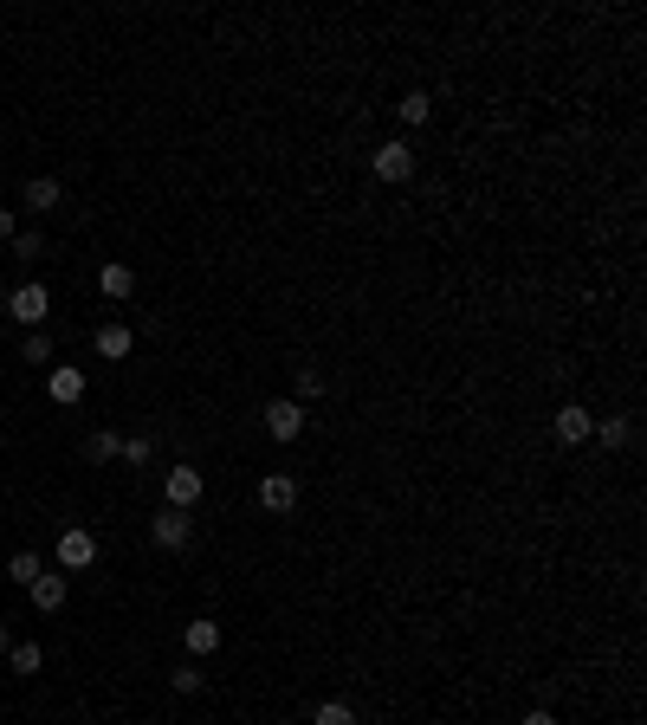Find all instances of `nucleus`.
Listing matches in <instances>:
<instances>
[{
  "mask_svg": "<svg viewBox=\"0 0 647 725\" xmlns=\"http://www.w3.org/2000/svg\"><path fill=\"white\" fill-rule=\"evenodd\" d=\"M272 725H298V719H272Z\"/></svg>",
  "mask_w": 647,
  "mask_h": 725,
  "instance_id": "28",
  "label": "nucleus"
},
{
  "mask_svg": "<svg viewBox=\"0 0 647 725\" xmlns=\"http://www.w3.org/2000/svg\"><path fill=\"white\" fill-rule=\"evenodd\" d=\"M26 596H33V609H39V615H52V609H65L72 583H65V570H39V577L26 583Z\"/></svg>",
  "mask_w": 647,
  "mask_h": 725,
  "instance_id": "7",
  "label": "nucleus"
},
{
  "mask_svg": "<svg viewBox=\"0 0 647 725\" xmlns=\"http://www.w3.org/2000/svg\"><path fill=\"white\" fill-rule=\"evenodd\" d=\"M149 538H156L162 551H188V538H195V518L175 512V505H162V512L149 518Z\"/></svg>",
  "mask_w": 647,
  "mask_h": 725,
  "instance_id": "3",
  "label": "nucleus"
},
{
  "mask_svg": "<svg viewBox=\"0 0 647 725\" xmlns=\"http://www.w3.org/2000/svg\"><path fill=\"white\" fill-rule=\"evenodd\" d=\"M518 725H557V713H550V706H531V713L518 719Z\"/></svg>",
  "mask_w": 647,
  "mask_h": 725,
  "instance_id": "25",
  "label": "nucleus"
},
{
  "mask_svg": "<svg viewBox=\"0 0 647 725\" xmlns=\"http://www.w3.org/2000/svg\"><path fill=\"white\" fill-rule=\"evenodd\" d=\"M39 661H46V654H39V641H13V648H7V667H13V674H39Z\"/></svg>",
  "mask_w": 647,
  "mask_h": 725,
  "instance_id": "17",
  "label": "nucleus"
},
{
  "mask_svg": "<svg viewBox=\"0 0 647 725\" xmlns=\"http://www.w3.org/2000/svg\"><path fill=\"white\" fill-rule=\"evenodd\" d=\"M39 570H46V564H39V551H20V557H13V564H7V577H13V583H20V590H26V583H33Z\"/></svg>",
  "mask_w": 647,
  "mask_h": 725,
  "instance_id": "21",
  "label": "nucleus"
},
{
  "mask_svg": "<svg viewBox=\"0 0 647 725\" xmlns=\"http://www.w3.org/2000/svg\"><path fill=\"white\" fill-rule=\"evenodd\" d=\"M98 564V538L85 525H65L59 531V570H91Z\"/></svg>",
  "mask_w": 647,
  "mask_h": 725,
  "instance_id": "5",
  "label": "nucleus"
},
{
  "mask_svg": "<svg viewBox=\"0 0 647 725\" xmlns=\"http://www.w3.org/2000/svg\"><path fill=\"white\" fill-rule=\"evenodd\" d=\"M311 725H363V719H356V713H350L343 700H324L318 713H311Z\"/></svg>",
  "mask_w": 647,
  "mask_h": 725,
  "instance_id": "20",
  "label": "nucleus"
},
{
  "mask_svg": "<svg viewBox=\"0 0 647 725\" xmlns=\"http://www.w3.org/2000/svg\"><path fill=\"white\" fill-rule=\"evenodd\" d=\"M395 117H402V123H408V130H421V123H428V117H434V98H428V91H408V98H402V104H395Z\"/></svg>",
  "mask_w": 647,
  "mask_h": 725,
  "instance_id": "16",
  "label": "nucleus"
},
{
  "mask_svg": "<svg viewBox=\"0 0 647 725\" xmlns=\"http://www.w3.org/2000/svg\"><path fill=\"white\" fill-rule=\"evenodd\" d=\"M169 687H175V693H201V687H208V674H201L195 661H182V667L169 674Z\"/></svg>",
  "mask_w": 647,
  "mask_h": 725,
  "instance_id": "19",
  "label": "nucleus"
},
{
  "mask_svg": "<svg viewBox=\"0 0 647 725\" xmlns=\"http://www.w3.org/2000/svg\"><path fill=\"white\" fill-rule=\"evenodd\" d=\"M259 415H266V434H272V441H298V434H305V402H292V395L266 402Z\"/></svg>",
  "mask_w": 647,
  "mask_h": 725,
  "instance_id": "4",
  "label": "nucleus"
},
{
  "mask_svg": "<svg viewBox=\"0 0 647 725\" xmlns=\"http://www.w3.org/2000/svg\"><path fill=\"white\" fill-rule=\"evenodd\" d=\"M589 441H602V447H628V441H635V421H628V415H609V421H596V434H589Z\"/></svg>",
  "mask_w": 647,
  "mask_h": 725,
  "instance_id": "15",
  "label": "nucleus"
},
{
  "mask_svg": "<svg viewBox=\"0 0 647 725\" xmlns=\"http://www.w3.org/2000/svg\"><path fill=\"white\" fill-rule=\"evenodd\" d=\"M46 389H52V402H65V408H72L78 395H85V369L59 363V369H52V376H46Z\"/></svg>",
  "mask_w": 647,
  "mask_h": 725,
  "instance_id": "12",
  "label": "nucleus"
},
{
  "mask_svg": "<svg viewBox=\"0 0 647 725\" xmlns=\"http://www.w3.org/2000/svg\"><path fill=\"white\" fill-rule=\"evenodd\" d=\"M162 492H169L175 512H188V505H201L208 480H201V467H169V473H162Z\"/></svg>",
  "mask_w": 647,
  "mask_h": 725,
  "instance_id": "6",
  "label": "nucleus"
},
{
  "mask_svg": "<svg viewBox=\"0 0 647 725\" xmlns=\"http://www.w3.org/2000/svg\"><path fill=\"white\" fill-rule=\"evenodd\" d=\"M85 454H91V460H117V454H123V441H117L110 428H98V434H91V447H85Z\"/></svg>",
  "mask_w": 647,
  "mask_h": 725,
  "instance_id": "23",
  "label": "nucleus"
},
{
  "mask_svg": "<svg viewBox=\"0 0 647 725\" xmlns=\"http://www.w3.org/2000/svg\"><path fill=\"white\" fill-rule=\"evenodd\" d=\"M20 234V221H13V208H0V240H13Z\"/></svg>",
  "mask_w": 647,
  "mask_h": 725,
  "instance_id": "26",
  "label": "nucleus"
},
{
  "mask_svg": "<svg viewBox=\"0 0 647 725\" xmlns=\"http://www.w3.org/2000/svg\"><path fill=\"white\" fill-rule=\"evenodd\" d=\"M7 648H13V641H7V622H0V654H7Z\"/></svg>",
  "mask_w": 647,
  "mask_h": 725,
  "instance_id": "27",
  "label": "nucleus"
},
{
  "mask_svg": "<svg viewBox=\"0 0 647 725\" xmlns=\"http://www.w3.org/2000/svg\"><path fill=\"white\" fill-rule=\"evenodd\" d=\"M59 201H65V188H59V182H52V175H33V182H26V208H33V214H46V208H59Z\"/></svg>",
  "mask_w": 647,
  "mask_h": 725,
  "instance_id": "13",
  "label": "nucleus"
},
{
  "mask_svg": "<svg viewBox=\"0 0 647 725\" xmlns=\"http://www.w3.org/2000/svg\"><path fill=\"white\" fill-rule=\"evenodd\" d=\"M369 169H376V182H408V175H415V143H408V136H389V143L369 156Z\"/></svg>",
  "mask_w": 647,
  "mask_h": 725,
  "instance_id": "2",
  "label": "nucleus"
},
{
  "mask_svg": "<svg viewBox=\"0 0 647 725\" xmlns=\"http://www.w3.org/2000/svg\"><path fill=\"white\" fill-rule=\"evenodd\" d=\"M20 363H33V369H39V363H52V337H46V331H26Z\"/></svg>",
  "mask_w": 647,
  "mask_h": 725,
  "instance_id": "18",
  "label": "nucleus"
},
{
  "mask_svg": "<svg viewBox=\"0 0 647 725\" xmlns=\"http://www.w3.org/2000/svg\"><path fill=\"white\" fill-rule=\"evenodd\" d=\"M130 344H136V331H130V324H117V318L98 324V337H91V350H98L104 363H123V357H130Z\"/></svg>",
  "mask_w": 647,
  "mask_h": 725,
  "instance_id": "9",
  "label": "nucleus"
},
{
  "mask_svg": "<svg viewBox=\"0 0 647 725\" xmlns=\"http://www.w3.org/2000/svg\"><path fill=\"white\" fill-rule=\"evenodd\" d=\"M7 246H13V259H39V253H46V240H39V234H13Z\"/></svg>",
  "mask_w": 647,
  "mask_h": 725,
  "instance_id": "24",
  "label": "nucleus"
},
{
  "mask_svg": "<svg viewBox=\"0 0 647 725\" xmlns=\"http://www.w3.org/2000/svg\"><path fill=\"white\" fill-rule=\"evenodd\" d=\"M318 395H324V369H298V395H292V402H318Z\"/></svg>",
  "mask_w": 647,
  "mask_h": 725,
  "instance_id": "22",
  "label": "nucleus"
},
{
  "mask_svg": "<svg viewBox=\"0 0 647 725\" xmlns=\"http://www.w3.org/2000/svg\"><path fill=\"white\" fill-rule=\"evenodd\" d=\"M46 311H52V292H46L39 279L13 285V298H7V318H20L26 331H46Z\"/></svg>",
  "mask_w": 647,
  "mask_h": 725,
  "instance_id": "1",
  "label": "nucleus"
},
{
  "mask_svg": "<svg viewBox=\"0 0 647 725\" xmlns=\"http://www.w3.org/2000/svg\"><path fill=\"white\" fill-rule=\"evenodd\" d=\"M182 648H188V661H208V654L220 648V622H208V615H195V622L182 628Z\"/></svg>",
  "mask_w": 647,
  "mask_h": 725,
  "instance_id": "11",
  "label": "nucleus"
},
{
  "mask_svg": "<svg viewBox=\"0 0 647 725\" xmlns=\"http://www.w3.org/2000/svg\"><path fill=\"white\" fill-rule=\"evenodd\" d=\"M589 434H596V415H589L583 402H563V408H557V441H563V447H583Z\"/></svg>",
  "mask_w": 647,
  "mask_h": 725,
  "instance_id": "8",
  "label": "nucleus"
},
{
  "mask_svg": "<svg viewBox=\"0 0 647 725\" xmlns=\"http://www.w3.org/2000/svg\"><path fill=\"white\" fill-rule=\"evenodd\" d=\"M98 292H104V298H130V292H136V272H130V266H117V259H110V266L98 272Z\"/></svg>",
  "mask_w": 647,
  "mask_h": 725,
  "instance_id": "14",
  "label": "nucleus"
},
{
  "mask_svg": "<svg viewBox=\"0 0 647 725\" xmlns=\"http://www.w3.org/2000/svg\"><path fill=\"white\" fill-rule=\"evenodd\" d=\"M259 505H266V512H292L298 505V480L292 473H266V480H259Z\"/></svg>",
  "mask_w": 647,
  "mask_h": 725,
  "instance_id": "10",
  "label": "nucleus"
}]
</instances>
